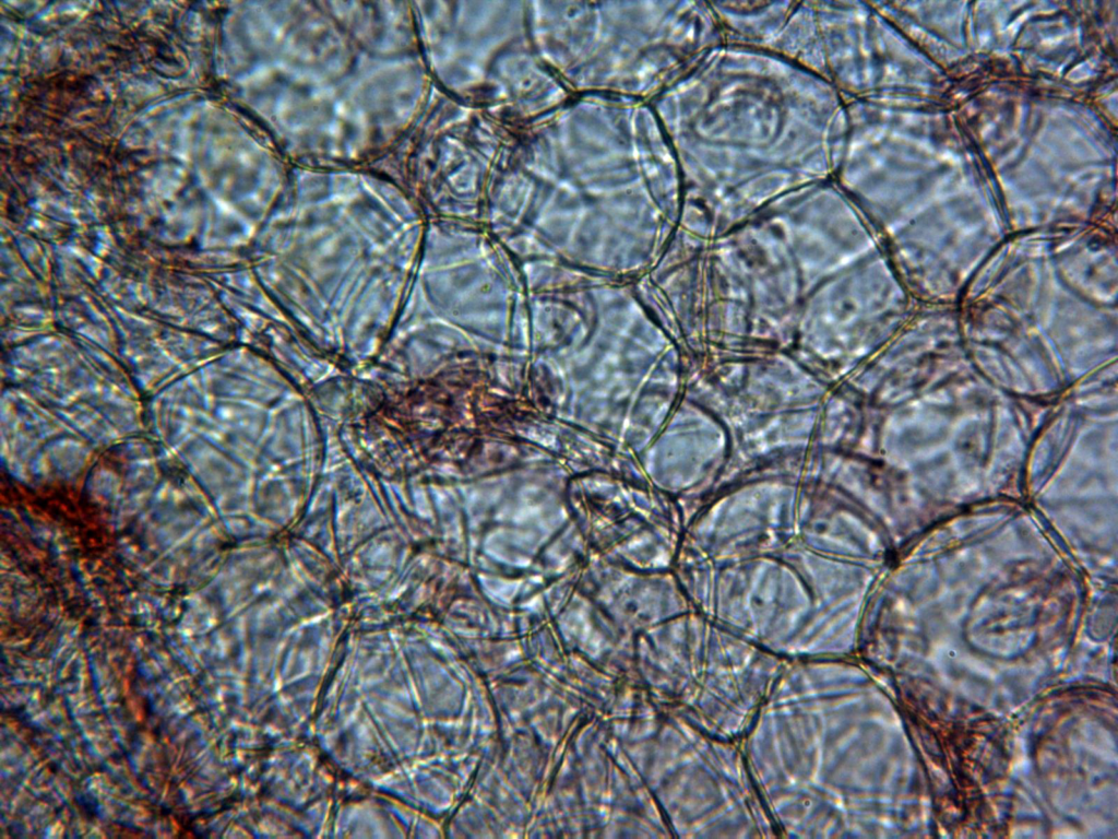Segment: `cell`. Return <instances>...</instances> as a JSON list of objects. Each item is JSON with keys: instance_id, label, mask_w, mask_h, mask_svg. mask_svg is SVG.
Returning a JSON list of instances; mask_svg holds the SVG:
<instances>
[{"instance_id": "1", "label": "cell", "mask_w": 1118, "mask_h": 839, "mask_svg": "<svg viewBox=\"0 0 1118 839\" xmlns=\"http://www.w3.org/2000/svg\"><path fill=\"white\" fill-rule=\"evenodd\" d=\"M257 111L292 166L368 168L431 90L412 3L258 4Z\"/></svg>"}, {"instance_id": "2", "label": "cell", "mask_w": 1118, "mask_h": 839, "mask_svg": "<svg viewBox=\"0 0 1118 839\" xmlns=\"http://www.w3.org/2000/svg\"><path fill=\"white\" fill-rule=\"evenodd\" d=\"M657 109L701 233L834 179L847 131L844 99L824 80L730 44L663 92Z\"/></svg>"}]
</instances>
